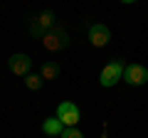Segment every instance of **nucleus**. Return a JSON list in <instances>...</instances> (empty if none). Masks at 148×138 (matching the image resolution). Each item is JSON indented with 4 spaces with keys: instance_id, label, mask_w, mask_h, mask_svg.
Returning a JSON list of instances; mask_svg holds the SVG:
<instances>
[{
    "instance_id": "obj_1",
    "label": "nucleus",
    "mask_w": 148,
    "mask_h": 138,
    "mask_svg": "<svg viewBox=\"0 0 148 138\" xmlns=\"http://www.w3.org/2000/svg\"><path fill=\"white\" fill-rule=\"evenodd\" d=\"M123 72H126V62H123V59H114V62H109L104 69H101V74H99L101 86H116L119 81L123 79Z\"/></svg>"
},
{
    "instance_id": "obj_8",
    "label": "nucleus",
    "mask_w": 148,
    "mask_h": 138,
    "mask_svg": "<svg viewBox=\"0 0 148 138\" xmlns=\"http://www.w3.org/2000/svg\"><path fill=\"white\" fill-rule=\"evenodd\" d=\"M40 77H42V81L57 79V77H59V64H57V62H47V64H42V72H40Z\"/></svg>"
},
{
    "instance_id": "obj_3",
    "label": "nucleus",
    "mask_w": 148,
    "mask_h": 138,
    "mask_svg": "<svg viewBox=\"0 0 148 138\" xmlns=\"http://www.w3.org/2000/svg\"><path fill=\"white\" fill-rule=\"evenodd\" d=\"M67 44H69V35L64 30H59V27H52L49 32H45V37H42V47L47 52H62Z\"/></svg>"
},
{
    "instance_id": "obj_5",
    "label": "nucleus",
    "mask_w": 148,
    "mask_h": 138,
    "mask_svg": "<svg viewBox=\"0 0 148 138\" xmlns=\"http://www.w3.org/2000/svg\"><path fill=\"white\" fill-rule=\"evenodd\" d=\"M89 42L94 47H106L111 42V30L104 25V22H96V25L89 27Z\"/></svg>"
},
{
    "instance_id": "obj_10",
    "label": "nucleus",
    "mask_w": 148,
    "mask_h": 138,
    "mask_svg": "<svg viewBox=\"0 0 148 138\" xmlns=\"http://www.w3.org/2000/svg\"><path fill=\"white\" fill-rule=\"evenodd\" d=\"M59 138H84V133L77 131V128H64V133Z\"/></svg>"
},
{
    "instance_id": "obj_7",
    "label": "nucleus",
    "mask_w": 148,
    "mask_h": 138,
    "mask_svg": "<svg viewBox=\"0 0 148 138\" xmlns=\"http://www.w3.org/2000/svg\"><path fill=\"white\" fill-rule=\"evenodd\" d=\"M42 131L47 133V136H62V133H64V126H62V121H59L57 116H52V118H45Z\"/></svg>"
},
{
    "instance_id": "obj_2",
    "label": "nucleus",
    "mask_w": 148,
    "mask_h": 138,
    "mask_svg": "<svg viewBox=\"0 0 148 138\" xmlns=\"http://www.w3.org/2000/svg\"><path fill=\"white\" fill-rule=\"evenodd\" d=\"M57 118L62 121L64 128H74L82 121V111H79V106H77L74 101H62L57 106Z\"/></svg>"
},
{
    "instance_id": "obj_9",
    "label": "nucleus",
    "mask_w": 148,
    "mask_h": 138,
    "mask_svg": "<svg viewBox=\"0 0 148 138\" xmlns=\"http://www.w3.org/2000/svg\"><path fill=\"white\" fill-rule=\"evenodd\" d=\"M25 86L30 91H37L40 86H42V77L40 74H30V77H25Z\"/></svg>"
},
{
    "instance_id": "obj_4",
    "label": "nucleus",
    "mask_w": 148,
    "mask_h": 138,
    "mask_svg": "<svg viewBox=\"0 0 148 138\" xmlns=\"http://www.w3.org/2000/svg\"><path fill=\"white\" fill-rule=\"evenodd\" d=\"M123 81L131 86H141L148 81V69L143 64H126V72H123Z\"/></svg>"
},
{
    "instance_id": "obj_6",
    "label": "nucleus",
    "mask_w": 148,
    "mask_h": 138,
    "mask_svg": "<svg viewBox=\"0 0 148 138\" xmlns=\"http://www.w3.org/2000/svg\"><path fill=\"white\" fill-rule=\"evenodd\" d=\"M30 69H32V59L27 57V54L17 52L10 57V72L17 77H30Z\"/></svg>"
}]
</instances>
